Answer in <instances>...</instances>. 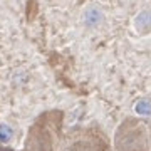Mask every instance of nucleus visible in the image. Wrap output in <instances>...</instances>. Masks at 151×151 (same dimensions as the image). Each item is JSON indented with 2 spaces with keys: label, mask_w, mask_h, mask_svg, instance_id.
<instances>
[{
  "label": "nucleus",
  "mask_w": 151,
  "mask_h": 151,
  "mask_svg": "<svg viewBox=\"0 0 151 151\" xmlns=\"http://www.w3.org/2000/svg\"><path fill=\"white\" fill-rule=\"evenodd\" d=\"M12 134H14V131H12L10 126H7V124H0V143H7V141H10Z\"/></svg>",
  "instance_id": "2"
},
{
  "label": "nucleus",
  "mask_w": 151,
  "mask_h": 151,
  "mask_svg": "<svg viewBox=\"0 0 151 151\" xmlns=\"http://www.w3.org/2000/svg\"><path fill=\"white\" fill-rule=\"evenodd\" d=\"M136 113L141 116H151V103L150 101H139L136 104Z\"/></svg>",
  "instance_id": "1"
}]
</instances>
